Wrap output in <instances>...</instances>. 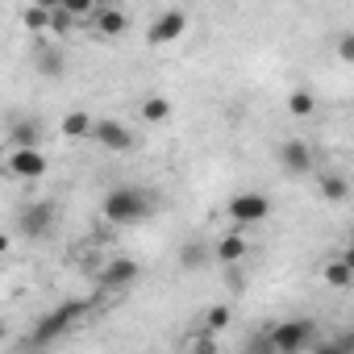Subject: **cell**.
Instances as JSON below:
<instances>
[{
	"label": "cell",
	"instance_id": "14",
	"mask_svg": "<svg viewBox=\"0 0 354 354\" xmlns=\"http://www.w3.org/2000/svg\"><path fill=\"white\" fill-rule=\"evenodd\" d=\"M325 283H329V288H350V283H354V271H350V259H346V254L333 259V263H325Z\"/></svg>",
	"mask_w": 354,
	"mask_h": 354
},
{
	"label": "cell",
	"instance_id": "11",
	"mask_svg": "<svg viewBox=\"0 0 354 354\" xmlns=\"http://www.w3.org/2000/svg\"><path fill=\"white\" fill-rule=\"evenodd\" d=\"M246 250H250V246H246V238H242V234H225V238L217 242V250H213V254H217V263H221V267H234V263H242V259H246Z\"/></svg>",
	"mask_w": 354,
	"mask_h": 354
},
{
	"label": "cell",
	"instance_id": "13",
	"mask_svg": "<svg viewBox=\"0 0 354 354\" xmlns=\"http://www.w3.org/2000/svg\"><path fill=\"white\" fill-rule=\"evenodd\" d=\"M92 125H96V121H92L88 113H80V109H75V113H67V117H63L59 133H63V138H71V142H80V138H92Z\"/></svg>",
	"mask_w": 354,
	"mask_h": 354
},
{
	"label": "cell",
	"instance_id": "19",
	"mask_svg": "<svg viewBox=\"0 0 354 354\" xmlns=\"http://www.w3.org/2000/svg\"><path fill=\"white\" fill-rule=\"evenodd\" d=\"M46 21H50V13H46V5H26V9H21V26H26V30H34V34H42V30H46Z\"/></svg>",
	"mask_w": 354,
	"mask_h": 354
},
{
	"label": "cell",
	"instance_id": "25",
	"mask_svg": "<svg viewBox=\"0 0 354 354\" xmlns=\"http://www.w3.org/2000/svg\"><path fill=\"white\" fill-rule=\"evenodd\" d=\"M38 63H42V75H59V71H63V55H59V50H42Z\"/></svg>",
	"mask_w": 354,
	"mask_h": 354
},
{
	"label": "cell",
	"instance_id": "15",
	"mask_svg": "<svg viewBox=\"0 0 354 354\" xmlns=\"http://www.w3.org/2000/svg\"><path fill=\"white\" fill-rule=\"evenodd\" d=\"M13 150H38V125L34 121H17L13 125Z\"/></svg>",
	"mask_w": 354,
	"mask_h": 354
},
{
	"label": "cell",
	"instance_id": "23",
	"mask_svg": "<svg viewBox=\"0 0 354 354\" xmlns=\"http://www.w3.org/2000/svg\"><path fill=\"white\" fill-rule=\"evenodd\" d=\"M317 354H354V337L342 333V337H333V342H317Z\"/></svg>",
	"mask_w": 354,
	"mask_h": 354
},
{
	"label": "cell",
	"instance_id": "26",
	"mask_svg": "<svg viewBox=\"0 0 354 354\" xmlns=\"http://www.w3.org/2000/svg\"><path fill=\"white\" fill-rule=\"evenodd\" d=\"M337 55H342L346 63L354 59V34H346V38H342V46H337Z\"/></svg>",
	"mask_w": 354,
	"mask_h": 354
},
{
	"label": "cell",
	"instance_id": "22",
	"mask_svg": "<svg viewBox=\"0 0 354 354\" xmlns=\"http://www.w3.org/2000/svg\"><path fill=\"white\" fill-rule=\"evenodd\" d=\"M238 354H275V346H271V333H267V329L250 333V337L238 346Z\"/></svg>",
	"mask_w": 354,
	"mask_h": 354
},
{
	"label": "cell",
	"instance_id": "7",
	"mask_svg": "<svg viewBox=\"0 0 354 354\" xmlns=\"http://www.w3.org/2000/svg\"><path fill=\"white\" fill-rule=\"evenodd\" d=\"M46 154L42 150H13L9 154V171L17 175V180H42V175H46Z\"/></svg>",
	"mask_w": 354,
	"mask_h": 354
},
{
	"label": "cell",
	"instance_id": "16",
	"mask_svg": "<svg viewBox=\"0 0 354 354\" xmlns=\"http://www.w3.org/2000/svg\"><path fill=\"white\" fill-rule=\"evenodd\" d=\"M321 196L333 201V205H342V201L350 196V184L342 180V175H321Z\"/></svg>",
	"mask_w": 354,
	"mask_h": 354
},
{
	"label": "cell",
	"instance_id": "9",
	"mask_svg": "<svg viewBox=\"0 0 354 354\" xmlns=\"http://www.w3.org/2000/svg\"><path fill=\"white\" fill-rule=\"evenodd\" d=\"M279 162H283L292 175H308V171H313V150H308L300 138H288V142L279 146Z\"/></svg>",
	"mask_w": 354,
	"mask_h": 354
},
{
	"label": "cell",
	"instance_id": "24",
	"mask_svg": "<svg viewBox=\"0 0 354 354\" xmlns=\"http://www.w3.org/2000/svg\"><path fill=\"white\" fill-rule=\"evenodd\" d=\"M46 13H50V21H46V30H55V34H67L75 21L63 13V5H46Z\"/></svg>",
	"mask_w": 354,
	"mask_h": 354
},
{
	"label": "cell",
	"instance_id": "21",
	"mask_svg": "<svg viewBox=\"0 0 354 354\" xmlns=\"http://www.w3.org/2000/svg\"><path fill=\"white\" fill-rule=\"evenodd\" d=\"M180 263H184L188 271H205V263H209V250H205L201 242H188V246L180 250Z\"/></svg>",
	"mask_w": 354,
	"mask_h": 354
},
{
	"label": "cell",
	"instance_id": "10",
	"mask_svg": "<svg viewBox=\"0 0 354 354\" xmlns=\"http://www.w3.org/2000/svg\"><path fill=\"white\" fill-rule=\"evenodd\" d=\"M133 279H138V263H133V259H113V263L104 267V275H100L104 288H125V283H133Z\"/></svg>",
	"mask_w": 354,
	"mask_h": 354
},
{
	"label": "cell",
	"instance_id": "12",
	"mask_svg": "<svg viewBox=\"0 0 354 354\" xmlns=\"http://www.w3.org/2000/svg\"><path fill=\"white\" fill-rule=\"evenodd\" d=\"M92 17H96V30H100L104 38H117V34L129 30V17H125L121 9H96Z\"/></svg>",
	"mask_w": 354,
	"mask_h": 354
},
{
	"label": "cell",
	"instance_id": "8",
	"mask_svg": "<svg viewBox=\"0 0 354 354\" xmlns=\"http://www.w3.org/2000/svg\"><path fill=\"white\" fill-rule=\"evenodd\" d=\"M92 138H96L104 150H129V146H133V133H129L121 121H96V125H92Z\"/></svg>",
	"mask_w": 354,
	"mask_h": 354
},
{
	"label": "cell",
	"instance_id": "4",
	"mask_svg": "<svg viewBox=\"0 0 354 354\" xmlns=\"http://www.w3.org/2000/svg\"><path fill=\"white\" fill-rule=\"evenodd\" d=\"M55 221H59L55 201H34V205H26V209L17 213V234L30 238V242H42V238L55 230Z\"/></svg>",
	"mask_w": 354,
	"mask_h": 354
},
{
	"label": "cell",
	"instance_id": "5",
	"mask_svg": "<svg viewBox=\"0 0 354 354\" xmlns=\"http://www.w3.org/2000/svg\"><path fill=\"white\" fill-rule=\"evenodd\" d=\"M188 30V13L184 9H167V13H158L154 21H150V34H146V42L150 46H167V42H175Z\"/></svg>",
	"mask_w": 354,
	"mask_h": 354
},
{
	"label": "cell",
	"instance_id": "6",
	"mask_svg": "<svg viewBox=\"0 0 354 354\" xmlns=\"http://www.w3.org/2000/svg\"><path fill=\"white\" fill-rule=\"evenodd\" d=\"M267 213H271V201H267L263 192H238V196L230 201V217H234L238 225H259Z\"/></svg>",
	"mask_w": 354,
	"mask_h": 354
},
{
	"label": "cell",
	"instance_id": "1",
	"mask_svg": "<svg viewBox=\"0 0 354 354\" xmlns=\"http://www.w3.org/2000/svg\"><path fill=\"white\" fill-rule=\"evenodd\" d=\"M92 313V300H63L59 308H50L38 325H34V333H30V346L34 350H42V346H50V342H59L75 321H84Z\"/></svg>",
	"mask_w": 354,
	"mask_h": 354
},
{
	"label": "cell",
	"instance_id": "18",
	"mask_svg": "<svg viewBox=\"0 0 354 354\" xmlns=\"http://www.w3.org/2000/svg\"><path fill=\"white\" fill-rule=\"evenodd\" d=\"M234 321V313H230V304H213L209 313H205V333L213 337V333H221L225 325Z\"/></svg>",
	"mask_w": 354,
	"mask_h": 354
},
{
	"label": "cell",
	"instance_id": "20",
	"mask_svg": "<svg viewBox=\"0 0 354 354\" xmlns=\"http://www.w3.org/2000/svg\"><path fill=\"white\" fill-rule=\"evenodd\" d=\"M142 117L146 121H167L171 117V100L167 96H146L142 100Z\"/></svg>",
	"mask_w": 354,
	"mask_h": 354
},
{
	"label": "cell",
	"instance_id": "17",
	"mask_svg": "<svg viewBox=\"0 0 354 354\" xmlns=\"http://www.w3.org/2000/svg\"><path fill=\"white\" fill-rule=\"evenodd\" d=\"M313 109H317V100H313L308 88H296V92L288 96V113H292V117H313Z\"/></svg>",
	"mask_w": 354,
	"mask_h": 354
},
{
	"label": "cell",
	"instance_id": "27",
	"mask_svg": "<svg viewBox=\"0 0 354 354\" xmlns=\"http://www.w3.org/2000/svg\"><path fill=\"white\" fill-rule=\"evenodd\" d=\"M9 246H13V238H9V234H0V254H9Z\"/></svg>",
	"mask_w": 354,
	"mask_h": 354
},
{
	"label": "cell",
	"instance_id": "2",
	"mask_svg": "<svg viewBox=\"0 0 354 354\" xmlns=\"http://www.w3.org/2000/svg\"><path fill=\"white\" fill-rule=\"evenodd\" d=\"M150 209H154V196L142 188H113L104 196V217L113 225H138L150 217Z\"/></svg>",
	"mask_w": 354,
	"mask_h": 354
},
{
	"label": "cell",
	"instance_id": "3",
	"mask_svg": "<svg viewBox=\"0 0 354 354\" xmlns=\"http://www.w3.org/2000/svg\"><path fill=\"white\" fill-rule=\"evenodd\" d=\"M271 333V346H275V354H300L313 337H317V321H308V317H296V321H279V325H271L267 329Z\"/></svg>",
	"mask_w": 354,
	"mask_h": 354
}]
</instances>
